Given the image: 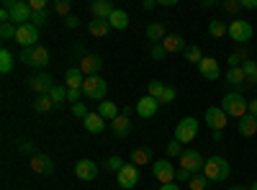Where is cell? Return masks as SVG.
Returning <instances> with one entry per match:
<instances>
[{"label": "cell", "mask_w": 257, "mask_h": 190, "mask_svg": "<svg viewBox=\"0 0 257 190\" xmlns=\"http://www.w3.org/2000/svg\"><path fill=\"white\" fill-rule=\"evenodd\" d=\"M203 175L208 177V182H224L229 175H231V167L224 157H208L206 164H203Z\"/></svg>", "instance_id": "cell-1"}, {"label": "cell", "mask_w": 257, "mask_h": 190, "mask_svg": "<svg viewBox=\"0 0 257 190\" xmlns=\"http://www.w3.org/2000/svg\"><path fill=\"white\" fill-rule=\"evenodd\" d=\"M221 111L226 116H234V118H244L249 113V103L244 100L242 93H226L221 98Z\"/></svg>", "instance_id": "cell-2"}, {"label": "cell", "mask_w": 257, "mask_h": 190, "mask_svg": "<svg viewBox=\"0 0 257 190\" xmlns=\"http://www.w3.org/2000/svg\"><path fill=\"white\" fill-rule=\"evenodd\" d=\"M18 62H24L26 67H47L49 62H52V54H49V49L47 47H31V49H21V54H18Z\"/></svg>", "instance_id": "cell-3"}, {"label": "cell", "mask_w": 257, "mask_h": 190, "mask_svg": "<svg viewBox=\"0 0 257 190\" xmlns=\"http://www.w3.org/2000/svg\"><path fill=\"white\" fill-rule=\"evenodd\" d=\"M3 8L11 11V24L13 26H24V24H31V6L24 3V0H3Z\"/></svg>", "instance_id": "cell-4"}, {"label": "cell", "mask_w": 257, "mask_h": 190, "mask_svg": "<svg viewBox=\"0 0 257 190\" xmlns=\"http://www.w3.org/2000/svg\"><path fill=\"white\" fill-rule=\"evenodd\" d=\"M198 129H201V121L193 118V116H188V118H183V121L175 126V139H178L180 144H190L193 139L198 136Z\"/></svg>", "instance_id": "cell-5"}, {"label": "cell", "mask_w": 257, "mask_h": 190, "mask_svg": "<svg viewBox=\"0 0 257 190\" xmlns=\"http://www.w3.org/2000/svg\"><path fill=\"white\" fill-rule=\"evenodd\" d=\"M105 93H108V85H105V80L100 75L98 77H85V85H82V95L85 98L103 103L105 100Z\"/></svg>", "instance_id": "cell-6"}, {"label": "cell", "mask_w": 257, "mask_h": 190, "mask_svg": "<svg viewBox=\"0 0 257 190\" xmlns=\"http://www.w3.org/2000/svg\"><path fill=\"white\" fill-rule=\"evenodd\" d=\"M52 88H54V77L49 72H36L29 77V90L36 95H49Z\"/></svg>", "instance_id": "cell-7"}, {"label": "cell", "mask_w": 257, "mask_h": 190, "mask_svg": "<svg viewBox=\"0 0 257 190\" xmlns=\"http://www.w3.org/2000/svg\"><path fill=\"white\" fill-rule=\"evenodd\" d=\"M203 164H206V159L196 149H185L180 154V167H183V170H188V172H193V175H201L203 172Z\"/></svg>", "instance_id": "cell-8"}, {"label": "cell", "mask_w": 257, "mask_h": 190, "mask_svg": "<svg viewBox=\"0 0 257 190\" xmlns=\"http://www.w3.org/2000/svg\"><path fill=\"white\" fill-rule=\"evenodd\" d=\"M175 167H173V162L170 159H157V162H152V175L160 180V185H170V182H175Z\"/></svg>", "instance_id": "cell-9"}, {"label": "cell", "mask_w": 257, "mask_h": 190, "mask_svg": "<svg viewBox=\"0 0 257 190\" xmlns=\"http://www.w3.org/2000/svg\"><path fill=\"white\" fill-rule=\"evenodd\" d=\"M229 36H231V41H237V44H244V41L252 39V26L242 18H234L229 24Z\"/></svg>", "instance_id": "cell-10"}, {"label": "cell", "mask_w": 257, "mask_h": 190, "mask_svg": "<svg viewBox=\"0 0 257 190\" xmlns=\"http://www.w3.org/2000/svg\"><path fill=\"white\" fill-rule=\"evenodd\" d=\"M16 41L24 49H31V47H39L36 41H39V29L34 24H24V26H18V34H16Z\"/></svg>", "instance_id": "cell-11"}, {"label": "cell", "mask_w": 257, "mask_h": 190, "mask_svg": "<svg viewBox=\"0 0 257 190\" xmlns=\"http://www.w3.org/2000/svg\"><path fill=\"white\" fill-rule=\"evenodd\" d=\"M75 177L82 180V182H93V180L98 177V162H93V159H80V162L75 164Z\"/></svg>", "instance_id": "cell-12"}, {"label": "cell", "mask_w": 257, "mask_h": 190, "mask_svg": "<svg viewBox=\"0 0 257 190\" xmlns=\"http://www.w3.org/2000/svg\"><path fill=\"white\" fill-rule=\"evenodd\" d=\"M118 185L123 190H132L139 185V167L137 164H123L121 172H118Z\"/></svg>", "instance_id": "cell-13"}, {"label": "cell", "mask_w": 257, "mask_h": 190, "mask_svg": "<svg viewBox=\"0 0 257 190\" xmlns=\"http://www.w3.org/2000/svg\"><path fill=\"white\" fill-rule=\"evenodd\" d=\"M80 72L85 75V77H98V72H100V67H103V59L98 57V54H85L82 59H80Z\"/></svg>", "instance_id": "cell-14"}, {"label": "cell", "mask_w": 257, "mask_h": 190, "mask_svg": "<svg viewBox=\"0 0 257 190\" xmlns=\"http://www.w3.org/2000/svg\"><path fill=\"white\" fill-rule=\"evenodd\" d=\"M226 113L221 111V105H211V108L206 111V123L211 126L213 131H224L226 129Z\"/></svg>", "instance_id": "cell-15"}, {"label": "cell", "mask_w": 257, "mask_h": 190, "mask_svg": "<svg viewBox=\"0 0 257 190\" xmlns=\"http://www.w3.org/2000/svg\"><path fill=\"white\" fill-rule=\"evenodd\" d=\"M31 170L36 175H52L54 172V159L47 154H34L31 157Z\"/></svg>", "instance_id": "cell-16"}, {"label": "cell", "mask_w": 257, "mask_h": 190, "mask_svg": "<svg viewBox=\"0 0 257 190\" xmlns=\"http://www.w3.org/2000/svg\"><path fill=\"white\" fill-rule=\"evenodd\" d=\"M134 108H137L139 118H152V116L157 113V108H160V100H155V98L144 95V98H139V103L134 105Z\"/></svg>", "instance_id": "cell-17"}, {"label": "cell", "mask_w": 257, "mask_h": 190, "mask_svg": "<svg viewBox=\"0 0 257 190\" xmlns=\"http://www.w3.org/2000/svg\"><path fill=\"white\" fill-rule=\"evenodd\" d=\"M201 75L206 80H221V67H219V62L213 59V57H203V62L198 65Z\"/></svg>", "instance_id": "cell-18"}, {"label": "cell", "mask_w": 257, "mask_h": 190, "mask_svg": "<svg viewBox=\"0 0 257 190\" xmlns=\"http://www.w3.org/2000/svg\"><path fill=\"white\" fill-rule=\"evenodd\" d=\"M64 85H67V90H82L85 75L80 72V67H70L67 72H64Z\"/></svg>", "instance_id": "cell-19"}, {"label": "cell", "mask_w": 257, "mask_h": 190, "mask_svg": "<svg viewBox=\"0 0 257 190\" xmlns=\"http://www.w3.org/2000/svg\"><path fill=\"white\" fill-rule=\"evenodd\" d=\"M105 123H108V121H105L100 113H90L88 118L82 121V126H85V131H88V134H103L105 131Z\"/></svg>", "instance_id": "cell-20"}, {"label": "cell", "mask_w": 257, "mask_h": 190, "mask_svg": "<svg viewBox=\"0 0 257 190\" xmlns=\"http://www.w3.org/2000/svg\"><path fill=\"white\" fill-rule=\"evenodd\" d=\"M224 80L229 82L231 88H237V90H244V85H247V80H244V70H242V67H229V70H226V75H224Z\"/></svg>", "instance_id": "cell-21"}, {"label": "cell", "mask_w": 257, "mask_h": 190, "mask_svg": "<svg viewBox=\"0 0 257 190\" xmlns=\"http://www.w3.org/2000/svg\"><path fill=\"white\" fill-rule=\"evenodd\" d=\"M113 11H116V8L108 3V0H95V3L90 6V13H93V18H98V21H108Z\"/></svg>", "instance_id": "cell-22"}, {"label": "cell", "mask_w": 257, "mask_h": 190, "mask_svg": "<svg viewBox=\"0 0 257 190\" xmlns=\"http://www.w3.org/2000/svg\"><path fill=\"white\" fill-rule=\"evenodd\" d=\"M162 47H165L167 54H175V52H185V49H188V47H185V39L178 36V34H167V39L162 41Z\"/></svg>", "instance_id": "cell-23"}, {"label": "cell", "mask_w": 257, "mask_h": 190, "mask_svg": "<svg viewBox=\"0 0 257 190\" xmlns=\"http://www.w3.org/2000/svg\"><path fill=\"white\" fill-rule=\"evenodd\" d=\"M111 131L116 134V136H128L132 134V121H128V116H116L113 121H111Z\"/></svg>", "instance_id": "cell-24"}, {"label": "cell", "mask_w": 257, "mask_h": 190, "mask_svg": "<svg viewBox=\"0 0 257 190\" xmlns=\"http://www.w3.org/2000/svg\"><path fill=\"white\" fill-rule=\"evenodd\" d=\"M147 39L155 41V44H162V41L167 39V31H165V24H160V21H155V24L147 26Z\"/></svg>", "instance_id": "cell-25"}, {"label": "cell", "mask_w": 257, "mask_h": 190, "mask_svg": "<svg viewBox=\"0 0 257 190\" xmlns=\"http://www.w3.org/2000/svg\"><path fill=\"white\" fill-rule=\"evenodd\" d=\"M149 162H152V149H149V146H137L132 152V164L142 167V164H149Z\"/></svg>", "instance_id": "cell-26"}, {"label": "cell", "mask_w": 257, "mask_h": 190, "mask_svg": "<svg viewBox=\"0 0 257 190\" xmlns=\"http://www.w3.org/2000/svg\"><path fill=\"white\" fill-rule=\"evenodd\" d=\"M108 26H111V29H118V31H123V29L128 26V13L116 8V11L111 13V18H108Z\"/></svg>", "instance_id": "cell-27"}, {"label": "cell", "mask_w": 257, "mask_h": 190, "mask_svg": "<svg viewBox=\"0 0 257 190\" xmlns=\"http://www.w3.org/2000/svg\"><path fill=\"white\" fill-rule=\"evenodd\" d=\"M239 134L242 136H254L257 134V118L254 116H244V118H239Z\"/></svg>", "instance_id": "cell-28"}, {"label": "cell", "mask_w": 257, "mask_h": 190, "mask_svg": "<svg viewBox=\"0 0 257 190\" xmlns=\"http://www.w3.org/2000/svg\"><path fill=\"white\" fill-rule=\"evenodd\" d=\"M98 113L111 123V121L118 116V105H116V103H111V100H103V103H98Z\"/></svg>", "instance_id": "cell-29"}, {"label": "cell", "mask_w": 257, "mask_h": 190, "mask_svg": "<svg viewBox=\"0 0 257 190\" xmlns=\"http://www.w3.org/2000/svg\"><path fill=\"white\" fill-rule=\"evenodd\" d=\"M88 31H90V36H98V39H103L105 34L111 31V26H108V21H98V18H93L90 24H88Z\"/></svg>", "instance_id": "cell-30"}, {"label": "cell", "mask_w": 257, "mask_h": 190, "mask_svg": "<svg viewBox=\"0 0 257 190\" xmlns=\"http://www.w3.org/2000/svg\"><path fill=\"white\" fill-rule=\"evenodd\" d=\"M242 70H244V80H247V85L257 88V62L247 59L244 65H242Z\"/></svg>", "instance_id": "cell-31"}, {"label": "cell", "mask_w": 257, "mask_h": 190, "mask_svg": "<svg viewBox=\"0 0 257 190\" xmlns=\"http://www.w3.org/2000/svg\"><path fill=\"white\" fill-rule=\"evenodd\" d=\"M208 34L213 39H224L229 34V26L224 24V21H211V24H208Z\"/></svg>", "instance_id": "cell-32"}, {"label": "cell", "mask_w": 257, "mask_h": 190, "mask_svg": "<svg viewBox=\"0 0 257 190\" xmlns=\"http://www.w3.org/2000/svg\"><path fill=\"white\" fill-rule=\"evenodd\" d=\"M52 108H54V100L49 95H36V103H34V111L36 113H47Z\"/></svg>", "instance_id": "cell-33"}, {"label": "cell", "mask_w": 257, "mask_h": 190, "mask_svg": "<svg viewBox=\"0 0 257 190\" xmlns=\"http://www.w3.org/2000/svg\"><path fill=\"white\" fill-rule=\"evenodd\" d=\"M13 62H16V57H13L8 49H3V52H0V72L8 75V72L13 70Z\"/></svg>", "instance_id": "cell-34"}, {"label": "cell", "mask_w": 257, "mask_h": 190, "mask_svg": "<svg viewBox=\"0 0 257 190\" xmlns=\"http://www.w3.org/2000/svg\"><path fill=\"white\" fill-rule=\"evenodd\" d=\"M49 98L54 100V105L59 108V105H62L64 100H67V85H54V88H52V93H49Z\"/></svg>", "instance_id": "cell-35"}, {"label": "cell", "mask_w": 257, "mask_h": 190, "mask_svg": "<svg viewBox=\"0 0 257 190\" xmlns=\"http://www.w3.org/2000/svg\"><path fill=\"white\" fill-rule=\"evenodd\" d=\"M49 16H52V11H49V8H47V11H34L31 24H34L36 29H41V26H47V24H49Z\"/></svg>", "instance_id": "cell-36"}, {"label": "cell", "mask_w": 257, "mask_h": 190, "mask_svg": "<svg viewBox=\"0 0 257 190\" xmlns=\"http://www.w3.org/2000/svg\"><path fill=\"white\" fill-rule=\"evenodd\" d=\"M100 164H103V170H105V172H121V167H123L121 157H105Z\"/></svg>", "instance_id": "cell-37"}, {"label": "cell", "mask_w": 257, "mask_h": 190, "mask_svg": "<svg viewBox=\"0 0 257 190\" xmlns=\"http://www.w3.org/2000/svg\"><path fill=\"white\" fill-rule=\"evenodd\" d=\"M183 54H185V62H193V65H201V62H203L201 47H193V44H190V47H188Z\"/></svg>", "instance_id": "cell-38"}, {"label": "cell", "mask_w": 257, "mask_h": 190, "mask_svg": "<svg viewBox=\"0 0 257 190\" xmlns=\"http://www.w3.org/2000/svg\"><path fill=\"white\" fill-rule=\"evenodd\" d=\"M162 93H165V85H162L160 80H152V82H149V85H147V95H149V98L160 100V95H162Z\"/></svg>", "instance_id": "cell-39"}, {"label": "cell", "mask_w": 257, "mask_h": 190, "mask_svg": "<svg viewBox=\"0 0 257 190\" xmlns=\"http://www.w3.org/2000/svg\"><path fill=\"white\" fill-rule=\"evenodd\" d=\"M188 185H190V190H206V187H211V182H208V177L203 172L201 175H193V180Z\"/></svg>", "instance_id": "cell-40"}, {"label": "cell", "mask_w": 257, "mask_h": 190, "mask_svg": "<svg viewBox=\"0 0 257 190\" xmlns=\"http://www.w3.org/2000/svg\"><path fill=\"white\" fill-rule=\"evenodd\" d=\"M52 11H54L57 16H64V18H67V16H72V13H70V11H72V3H70V0H57Z\"/></svg>", "instance_id": "cell-41"}, {"label": "cell", "mask_w": 257, "mask_h": 190, "mask_svg": "<svg viewBox=\"0 0 257 190\" xmlns=\"http://www.w3.org/2000/svg\"><path fill=\"white\" fill-rule=\"evenodd\" d=\"M16 34H18V26H13V24H0V39H3V41L16 39Z\"/></svg>", "instance_id": "cell-42"}, {"label": "cell", "mask_w": 257, "mask_h": 190, "mask_svg": "<svg viewBox=\"0 0 257 190\" xmlns=\"http://www.w3.org/2000/svg\"><path fill=\"white\" fill-rule=\"evenodd\" d=\"M175 95H178V90H175V88L165 85V93L160 95V105H167V103H173V100H175Z\"/></svg>", "instance_id": "cell-43"}, {"label": "cell", "mask_w": 257, "mask_h": 190, "mask_svg": "<svg viewBox=\"0 0 257 190\" xmlns=\"http://www.w3.org/2000/svg\"><path fill=\"white\" fill-rule=\"evenodd\" d=\"M239 62H247V52H244V49L229 54V67H239Z\"/></svg>", "instance_id": "cell-44"}, {"label": "cell", "mask_w": 257, "mask_h": 190, "mask_svg": "<svg viewBox=\"0 0 257 190\" xmlns=\"http://www.w3.org/2000/svg\"><path fill=\"white\" fill-rule=\"evenodd\" d=\"M221 8H224L226 13H237V11H242V0H224Z\"/></svg>", "instance_id": "cell-45"}, {"label": "cell", "mask_w": 257, "mask_h": 190, "mask_svg": "<svg viewBox=\"0 0 257 190\" xmlns=\"http://www.w3.org/2000/svg\"><path fill=\"white\" fill-rule=\"evenodd\" d=\"M72 116L85 121V118H88L90 113H88V108H85V103H75V105H72Z\"/></svg>", "instance_id": "cell-46"}, {"label": "cell", "mask_w": 257, "mask_h": 190, "mask_svg": "<svg viewBox=\"0 0 257 190\" xmlns=\"http://www.w3.org/2000/svg\"><path fill=\"white\" fill-rule=\"evenodd\" d=\"M183 154V149H180V141L178 139H173L167 144V157H180Z\"/></svg>", "instance_id": "cell-47"}, {"label": "cell", "mask_w": 257, "mask_h": 190, "mask_svg": "<svg viewBox=\"0 0 257 190\" xmlns=\"http://www.w3.org/2000/svg\"><path fill=\"white\" fill-rule=\"evenodd\" d=\"M16 144H18V149H21V152H26V154H36V152H34V144H31L29 139H18Z\"/></svg>", "instance_id": "cell-48"}, {"label": "cell", "mask_w": 257, "mask_h": 190, "mask_svg": "<svg viewBox=\"0 0 257 190\" xmlns=\"http://www.w3.org/2000/svg\"><path fill=\"white\" fill-rule=\"evenodd\" d=\"M149 54H152V59H157V62L167 57V52H165V47H162V44H155V47H152V52H149Z\"/></svg>", "instance_id": "cell-49"}, {"label": "cell", "mask_w": 257, "mask_h": 190, "mask_svg": "<svg viewBox=\"0 0 257 190\" xmlns=\"http://www.w3.org/2000/svg\"><path fill=\"white\" fill-rule=\"evenodd\" d=\"M175 180L178 182H190L193 180V172H188V170H183V167H180V170L175 172Z\"/></svg>", "instance_id": "cell-50"}, {"label": "cell", "mask_w": 257, "mask_h": 190, "mask_svg": "<svg viewBox=\"0 0 257 190\" xmlns=\"http://www.w3.org/2000/svg\"><path fill=\"white\" fill-rule=\"evenodd\" d=\"M64 26H67V29H77L80 26V18L77 16H67V18H64Z\"/></svg>", "instance_id": "cell-51"}, {"label": "cell", "mask_w": 257, "mask_h": 190, "mask_svg": "<svg viewBox=\"0 0 257 190\" xmlns=\"http://www.w3.org/2000/svg\"><path fill=\"white\" fill-rule=\"evenodd\" d=\"M257 8V0H242V11H254Z\"/></svg>", "instance_id": "cell-52"}, {"label": "cell", "mask_w": 257, "mask_h": 190, "mask_svg": "<svg viewBox=\"0 0 257 190\" xmlns=\"http://www.w3.org/2000/svg\"><path fill=\"white\" fill-rule=\"evenodd\" d=\"M249 116H254V118H257V98H254V100H249Z\"/></svg>", "instance_id": "cell-53"}, {"label": "cell", "mask_w": 257, "mask_h": 190, "mask_svg": "<svg viewBox=\"0 0 257 190\" xmlns=\"http://www.w3.org/2000/svg\"><path fill=\"white\" fill-rule=\"evenodd\" d=\"M160 190H180V185H175V182H170V185H160Z\"/></svg>", "instance_id": "cell-54"}, {"label": "cell", "mask_w": 257, "mask_h": 190, "mask_svg": "<svg viewBox=\"0 0 257 190\" xmlns=\"http://www.w3.org/2000/svg\"><path fill=\"white\" fill-rule=\"evenodd\" d=\"M137 108H132V105H126V108H121V116H132Z\"/></svg>", "instance_id": "cell-55"}, {"label": "cell", "mask_w": 257, "mask_h": 190, "mask_svg": "<svg viewBox=\"0 0 257 190\" xmlns=\"http://www.w3.org/2000/svg\"><path fill=\"white\" fill-rule=\"evenodd\" d=\"M229 190H244V187H242V185H231Z\"/></svg>", "instance_id": "cell-56"}, {"label": "cell", "mask_w": 257, "mask_h": 190, "mask_svg": "<svg viewBox=\"0 0 257 190\" xmlns=\"http://www.w3.org/2000/svg\"><path fill=\"white\" fill-rule=\"evenodd\" d=\"M249 190H257V182H252V185H249Z\"/></svg>", "instance_id": "cell-57"}]
</instances>
